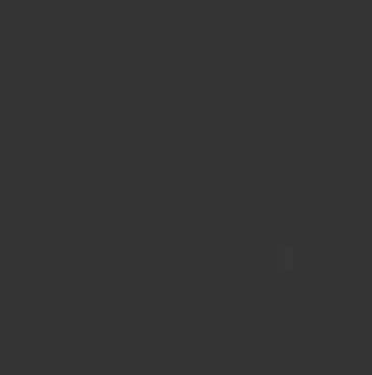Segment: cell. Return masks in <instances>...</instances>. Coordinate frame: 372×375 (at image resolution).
<instances>
[{
  "instance_id": "1",
  "label": "cell",
  "mask_w": 372,
  "mask_h": 375,
  "mask_svg": "<svg viewBox=\"0 0 372 375\" xmlns=\"http://www.w3.org/2000/svg\"><path fill=\"white\" fill-rule=\"evenodd\" d=\"M278 266H281V272H290L293 269V250L290 247H281L278 250Z\"/></svg>"
}]
</instances>
